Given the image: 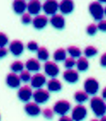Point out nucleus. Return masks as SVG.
I'll use <instances>...</instances> for the list:
<instances>
[{
	"instance_id": "nucleus-30",
	"label": "nucleus",
	"mask_w": 106,
	"mask_h": 121,
	"mask_svg": "<svg viewBox=\"0 0 106 121\" xmlns=\"http://www.w3.org/2000/svg\"><path fill=\"white\" fill-rule=\"evenodd\" d=\"M76 58H74L73 56H69V57H67V58L65 60L64 62V66L66 68H73L74 66L76 65Z\"/></svg>"
},
{
	"instance_id": "nucleus-13",
	"label": "nucleus",
	"mask_w": 106,
	"mask_h": 121,
	"mask_svg": "<svg viewBox=\"0 0 106 121\" xmlns=\"http://www.w3.org/2000/svg\"><path fill=\"white\" fill-rule=\"evenodd\" d=\"M24 43L19 39H14L9 44V51L16 56L22 54L24 51Z\"/></svg>"
},
{
	"instance_id": "nucleus-8",
	"label": "nucleus",
	"mask_w": 106,
	"mask_h": 121,
	"mask_svg": "<svg viewBox=\"0 0 106 121\" xmlns=\"http://www.w3.org/2000/svg\"><path fill=\"white\" fill-rule=\"evenodd\" d=\"M44 71L45 74L50 77H56L59 73V68L56 61L47 60L44 64Z\"/></svg>"
},
{
	"instance_id": "nucleus-18",
	"label": "nucleus",
	"mask_w": 106,
	"mask_h": 121,
	"mask_svg": "<svg viewBox=\"0 0 106 121\" xmlns=\"http://www.w3.org/2000/svg\"><path fill=\"white\" fill-rule=\"evenodd\" d=\"M28 11L31 15L39 14L40 11L42 10V4L40 0H30L28 3Z\"/></svg>"
},
{
	"instance_id": "nucleus-17",
	"label": "nucleus",
	"mask_w": 106,
	"mask_h": 121,
	"mask_svg": "<svg viewBox=\"0 0 106 121\" xmlns=\"http://www.w3.org/2000/svg\"><path fill=\"white\" fill-rule=\"evenodd\" d=\"M59 10L62 14H69L74 10V2L73 0H61L59 4Z\"/></svg>"
},
{
	"instance_id": "nucleus-23",
	"label": "nucleus",
	"mask_w": 106,
	"mask_h": 121,
	"mask_svg": "<svg viewBox=\"0 0 106 121\" xmlns=\"http://www.w3.org/2000/svg\"><path fill=\"white\" fill-rule=\"evenodd\" d=\"M67 50L63 48H57L54 52V54H53V57H54V60L56 62H62V61H65V60L67 58Z\"/></svg>"
},
{
	"instance_id": "nucleus-10",
	"label": "nucleus",
	"mask_w": 106,
	"mask_h": 121,
	"mask_svg": "<svg viewBox=\"0 0 106 121\" xmlns=\"http://www.w3.org/2000/svg\"><path fill=\"white\" fill-rule=\"evenodd\" d=\"M30 82L31 87L34 88H39L43 87V86L47 82V79L44 73L37 72L32 76Z\"/></svg>"
},
{
	"instance_id": "nucleus-32",
	"label": "nucleus",
	"mask_w": 106,
	"mask_h": 121,
	"mask_svg": "<svg viewBox=\"0 0 106 121\" xmlns=\"http://www.w3.org/2000/svg\"><path fill=\"white\" fill-rule=\"evenodd\" d=\"M33 18L31 17V14L28 12V13H24L22 14V17H21V21L25 25H28L32 22Z\"/></svg>"
},
{
	"instance_id": "nucleus-21",
	"label": "nucleus",
	"mask_w": 106,
	"mask_h": 121,
	"mask_svg": "<svg viewBox=\"0 0 106 121\" xmlns=\"http://www.w3.org/2000/svg\"><path fill=\"white\" fill-rule=\"evenodd\" d=\"M25 65L26 69L30 71L38 72L41 68V64L39 62V60L33 58V57L32 58L28 59L27 61H26Z\"/></svg>"
},
{
	"instance_id": "nucleus-7",
	"label": "nucleus",
	"mask_w": 106,
	"mask_h": 121,
	"mask_svg": "<svg viewBox=\"0 0 106 121\" xmlns=\"http://www.w3.org/2000/svg\"><path fill=\"white\" fill-rule=\"evenodd\" d=\"M59 2L57 0H45L42 4V10L46 15L52 16L59 10Z\"/></svg>"
},
{
	"instance_id": "nucleus-28",
	"label": "nucleus",
	"mask_w": 106,
	"mask_h": 121,
	"mask_svg": "<svg viewBox=\"0 0 106 121\" xmlns=\"http://www.w3.org/2000/svg\"><path fill=\"white\" fill-rule=\"evenodd\" d=\"M97 53H98V49L93 45H88L85 47V48L84 49V54L88 58L97 55Z\"/></svg>"
},
{
	"instance_id": "nucleus-20",
	"label": "nucleus",
	"mask_w": 106,
	"mask_h": 121,
	"mask_svg": "<svg viewBox=\"0 0 106 121\" xmlns=\"http://www.w3.org/2000/svg\"><path fill=\"white\" fill-rule=\"evenodd\" d=\"M47 88L51 92H57L62 88V84L57 78L51 77V79L47 82Z\"/></svg>"
},
{
	"instance_id": "nucleus-25",
	"label": "nucleus",
	"mask_w": 106,
	"mask_h": 121,
	"mask_svg": "<svg viewBox=\"0 0 106 121\" xmlns=\"http://www.w3.org/2000/svg\"><path fill=\"white\" fill-rule=\"evenodd\" d=\"M37 57L39 60L42 61H47L49 59L50 53L45 46H40L39 47L38 50L36 51Z\"/></svg>"
},
{
	"instance_id": "nucleus-19",
	"label": "nucleus",
	"mask_w": 106,
	"mask_h": 121,
	"mask_svg": "<svg viewBox=\"0 0 106 121\" xmlns=\"http://www.w3.org/2000/svg\"><path fill=\"white\" fill-rule=\"evenodd\" d=\"M12 8L16 13L22 15L27 10L28 3L26 2L25 0H13Z\"/></svg>"
},
{
	"instance_id": "nucleus-5",
	"label": "nucleus",
	"mask_w": 106,
	"mask_h": 121,
	"mask_svg": "<svg viewBox=\"0 0 106 121\" xmlns=\"http://www.w3.org/2000/svg\"><path fill=\"white\" fill-rule=\"evenodd\" d=\"M87 114V108L82 105V103H79L73 108L71 112V117L73 120L80 121L86 117Z\"/></svg>"
},
{
	"instance_id": "nucleus-38",
	"label": "nucleus",
	"mask_w": 106,
	"mask_h": 121,
	"mask_svg": "<svg viewBox=\"0 0 106 121\" xmlns=\"http://www.w3.org/2000/svg\"><path fill=\"white\" fill-rule=\"evenodd\" d=\"M100 65L103 67H106V52L103 53L101 56H100V60H99Z\"/></svg>"
},
{
	"instance_id": "nucleus-43",
	"label": "nucleus",
	"mask_w": 106,
	"mask_h": 121,
	"mask_svg": "<svg viewBox=\"0 0 106 121\" xmlns=\"http://www.w3.org/2000/svg\"><path fill=\"white\" fill-rule=\"evenodd\" d=\"M105 16H106V6L105 7Z\"/></svg>"
},
{
	"instance_id": "nucleus-29",
	"label": "nucleus",
	"mask_w": 106,
	"mask_h": 121,
	"mask_svg": "<svg viewBox=\"0 0 106 121\" xmlns=\"http://www.w3.org/2000/svg\"><path fill=\"white\" fill-rule=\"evenodd\" d=\"M19 77L21 78V80L24 82H28L29 81H30L31 80V73H30V71H28V70H23L20 72V74H19Z\"/></svg>"
},
{
	"instance_id": "nucleus-36",
	"label": "nucleus",
	"mask_w": 106,
	"mask_h": 121,
	"mask_svg": "<svg viewBox=\"0 0 106 121\" xmlns=\"http://www.w3.org/2000/svg\"><path fill=\"white\" fill-rule=\"evenodd\" d=\"M98 26V29L104 31V32H106V19H101L100 21H99V23L97 24Z\"/></svg>"
},
{
	"instance_id": "nucleus-9",
	"label": "nucleus",
	"mask_w": 106,
	"mask_h": 121,
	"mask_svg": "<svg viewBox=\"0 0 106 121\" xmlns=\"http://www.w3.org/2000/svg\"><path fill=\"white\" fill-rule=\"evenodd\" d=\"M33 91L31 86L28 85H25L23 86H21L17 91V96L19 99L22 102H28L31 97H33Z\"/></svg>"
},
{
	"instance_id": "nucleus-40",
	"label": "nucleus",
	"mask_w": 106,
	"mask_h": 121,
	"mask_svg": "<svg viewBox=\"0 0 106 121\" xmlns=\"http://www.w3.org/2000/svg\"><path fill=\"white\" fill-rule=\"evenodd\" d=\"M102 97L104 99H106V86L102 89Z\"/></svg>"
},
{
	"instance_id": "nucleus-41",
	"label": "nucleus",
	"mask_w": 106,
	"mask_h": 121,
	"mask_svg": "<svg viewBox=\"0 0 106 121\" xmlns=\"http://www.w3.org/2000/svg\"><path fill=\"white\" fill-rule=\"evenodd\" d=\"M98 1L101 3H106V0H98Z\"/></svg>"
},
{
	"instance_id": "nucleus-37",
	"label": "nucleus",
	"mask_w": 106,
	"mask_h": 121,
	"mask_svg": "<svg viewBox=\"0 0 106 121\" xmlns=\"http://www.w3.org/2000/svg\"><path fill=\"white\" fill-rule=\"evenodd\" d=\"M8 53V49L5 46L0 47V59L3 58L5 56H7Z\"/></svg>"
},
{
	"instance_id": "nucleus-39",
	"label": "nucleus",
	"mask_w": 106,
	"mask_h": 121,
	"mask_svg": "<svg viewBox=\"0 0 106 121\" xmlns=\"http://www.w3.org/2000/svg\"><path fill=\"white\" fill-rule=\"evenodd\" d=\"M59 120L60 121H71V120H73V119L71 117H69L66 114H64V115H62L60 117Z\"/></svg>"
},
{
	"instance_id": "nucleus-44",
	"label": "nucleus",
	"mask_w": 106,
	"mask_h": 121,
	"mask_svg": "<svg viewBox=\"0 0 106 121\" xmlns=\"http://www.w3.org/2000/svg\"><path fill=\"white\" fill-rule=\"evenodd\" d=\"M0 119H1V116H0Z\"/></svg>"
},
{
	"instance_id": "nucleus-42",
	"label": "nucleus",
	"mask_w": 106,
	"mask_h": 121,
	"mask_svg": "<svg viewBox=\"0 0 106 121\" xmlns=\"http://www.w3.org/2000/svg\"><path fill=\"white\" fill-rule=\"evenodd\" d=\"M101 117H102L101 118L102 120H106V116H105V115H103V116H102Z\"/></svg>"
},
{
	"instance_id": "nucleus-12",
	"label": "nucleus",
	"mask_w": 106,
	"mask_h": 121,
	"mask_svg": "<svg viewBox=\"0 0 106 121\" xmlns=\"http://www.w3.org/2000/svg\"><path fill=\"white\" fill-rule=\"evenodd\" d=\"M49 22L53 27L59 30L64 28L65 26V17H63L62 13H56L52 15L49 19Z\"/></svg>"
},
{
	"instance_id": "nucleus-1",
	"label": "nucleus",
	"mask_w": 106,
	"mask_h": 121,
	"mask_svg": "<svg viewBox=\"0 0 106 121\" xmlns=\"http://www.w3.org/2000/svg\"><path fill=\"white\" fill-rule=\"evenodd\" d=\"M90 106L92 112L97 117H102L106 112V104L102 97L93 96L90 100Z\"/></svg>"
},
{
	"instance_id": "nucleus-35",
	"label": "nucleus",
	"mask_w": 106,
	"mask_h": 121,
	"mask_svg": "<svg viewBox=\"0 0 106 121\" xmlns=\"http://www.w3.org/2000/svg\"><path fill=\"white\" fill-rule=\"evenodd\" d=\"M9 39L6 34L0 31V47L5 46L8 43Z\"/></svg>"
},
{
	"instance_id": "nucleus-15",
	"label": "nucleus",
	"mask_w": 106,
	"mask_h": 121,
	"mask_svg": "<svg viewBox=\"0 0 106 121\" xmlns=\"http://www.w3.org/2000/svg\"><path fill=\"white\" fill-rule=\"evenodd\" d=\"M25 112L28 114L29 116L31 117H35L39 115L41 112V108L39 106V103L36 102H27L25 105Z\"/></svg>"
},
{
	"instance_id": "nucleus-6",
	"label": "nucleus",
	"mask_w": 106,
	"mask_h": 121,
	"mask_svg": "<svg viewBox=\"0 0 106 121\" xmlns=\"http://www.w3.org/2000/svg\"><path fill=\"white\" fill-rule=\"evenodd\" d=\"M50 96V91L48 89H45L43 88H36L33 94V98L34 101L39 104L45 103L47 102L49 99Z\"/></svg>"
},
{
	"instance_id": "nucleus-16",
	"label": "nucleus",
	"mask_w": 106,
	"mask_h": 121,
	"mask_svg": "<svg viewBox=\"0 0 106 121\" xmlns=\"http://www.w3.org/2000/svg\"><path fill=\"white\" fill-rule=\"evenodd\" d=\"M63 79L69 83H75L79 80V75L78 71L73 68H66V70L62 73Z\"/></svg>"
},
{
	"instance_id": "nucleus-26",
	"label": "nucleus",
	"mask_w": 106,
	"mask_h": 121,
	"mask_svg": "<svg viewBox=\"0 0 106 121\" xmlns=\"http://www.w3.org/2000/svg\"><path fill=\"white\" fill-rule=\"evenodd\" d=\"M25 67V63L20 60H15L13 61L11 64H10V69L12 71L16 73H20L22 71L24 70V68Z\"/></svg>"
},
{
	"instance_id": "nucleus-4",
	"label": "nucleus",
	"mask_w": 106,
	"mask_h": 121,
	"mask_svg": "<svg viewBox=\"0 0 106 121\" xmlns=\"http://www.w3.org/2000/svg\"><path fill=\"white\" fill-rule=\"evenodd\" d=\"M71 107V103L65 99H62L57 100L54 105L53 106V109L56 114H59L60 116L62 115L66 114L68 112L70 111Z\"/></svg>"
},
{
	"instance_id": "nucleus-3",
	"label": "nucleus",
	"mask_w": 106,
	"mask_h": 121,
	"mask_svg": "<svg viewBox=\"0 0 106 121\" xmlns=\"http://www.w3.org/2000/svg\"><path fill=\"white\" fill-rule=\"evenodd\" d=\"M99 84L96 78L90 77L84 82V90L89 95H95L99 91Z\"/></svg>"
},
{
	"instance_id": "nucleus-14",
	"label": "nucleus",
	"mask_w": 106,
	"mask_h": 121,
	"mask_svg": "<svg viewBox=\"0 0 106 121\" xmlns=\"http://www.w3.org/2000/svg\"><path fill=\"white\" fill-rule=\"evenodd\" d=\"M48 18L45 14H37L33 18L32 24L33 26L38 30L43 29L48 23Z\"/></svg>"
},
{
	"instance_id": "nucleus-24",
	"label": "nucleus",
	"mask_w": 106,
	"mask_h": 121,
	"mask_svg": "<svg viewBox=\"0 0 106 121\" xmlns=\"http://www.w3.org/2000/svg\"><path fill=\"white\" fill-rule=\"evenodd\" d=\"M74 99L79 103H82L87 101L89 98V94L85 90H78L73 94Z\"/></svg>"
},
{
	"instance_id": "nucleus-27",
	"label": "nucleus",
	"mask_w": 106,
	"mask_h": 121,
	"mask_svg": "<svg viewBox=\"0 0 106 121\" xmlns=\"http://www.w3.org/2000/svg\"><path fill=\"white\" fill-rule=\"evenodd\" d=\"M67 52L71 56H73L74 58H79L82 55V51L79 47L76 45H71L68 46L67 48Z\"/></svg>"
},
{
	"instance_id": "nucleus-11",
	"label": "nucleus",
	"mask_w": 106,
	"mask_h": 121,
	"mask_svg": "<svg viewBox=\"0 0 106 121\" xmlns=\"http://www.w3.org/2000/svg\"><path fill=\"white\" fill-rule=\"evenodd\" d=\"M21 78L19 75L17 74V73L16 72H10L8 73L5 79V82L7 85L11 88H17L20 86L21 84Z\"/></svg>"
},
{
	"instance_id": "nucleus-33",
	"label": "nucleus",
	"mask_w": 106,
	"mask_h": 121,
	"mask_svg": "<svg viewBox=\"0 0 106 121\" xmlns=\"http://www.w3.org/2000/svg\"><path fill=\"white\" fill-rule=\"evenodd\" d=\"M98 30L99 29H98L97 25L94 24V23H91V24H90L89 25L87 26V28H86V32L89 35H93V34H95L97 32Z\"/></svg>"
},
{
	"instance_id": "nucleus-34",
	"label": "nucleus",
	"mask_w": 106,
	"mask_h": 121,
	"mask_svg": "<svg viewBox=\"0 0 106 121\" xmlns=\"http://www.w3.org/2000/svg\"><path fill=\"white\" fill-rule=\"evenodd\" d=\"M39 45L34 40H31L27 43V48L30 51H36L39 48Z\"/></svg>"
},
{
	"instance_id": "nucleus-2",
	"label": "nucleus",
	"mask_w": 106,
	"mask_h": 121,
	"mask_svg": "<svg viewBox=\"0 0 106 121\" xmlns=\"http://www.w3.org/2000/svg\"><path fill=\"white\" fill-rule=\"evenodd\" d=\"M89 12L92 17L97 21H100L104 18L105 16V8L102 5L101 2L99 1L92 2L88 6Z\"/></svg>"
},
{
	"instance_id": "nucleus-31",
	"label": "nucleus",
	"mask_w": 106,
	"mask_h": 121,
	"mask_svg": "<svg viewBox=\"0 0 106 121\" xmlns=\"http://www.w3.org/2000/svg\"><path fill=\"white\" fill-rule=\"evenodd\" d=\"M42 115L44 116L45 118L46 119H51L54 117V111L53 108H45L42 111Z\"/></svg>"
},
{
	"instance_id": "nucleus-22",
	"label": "nucleus",
	"mask_w": 106,
	"mask_h": 121,
	"mask_svg": "<svg viewBox=\"0 0 106 121\" xmlns=\"http://www.w3.org/2000/svg\"><path fill=\"white\" fill-rule=\"evenodd\" d=\"M76 65L77 70L79 71H85L89 68V62L88 57L86 56H79L76 60Z\"/></svg>"
}]
</instances>
